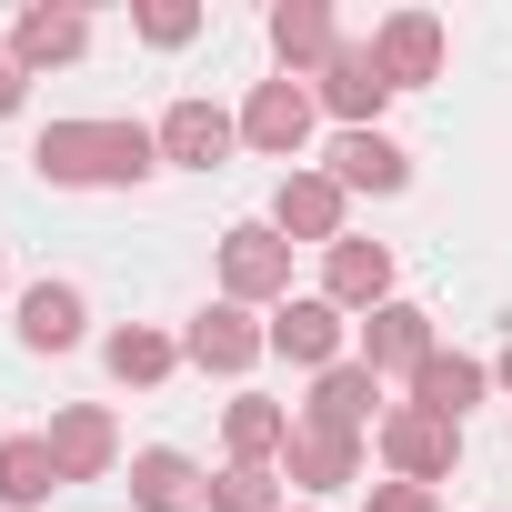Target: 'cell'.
Wrapping results in <instances>:
<instances>
[{
    "mask_svg": "<svg viewBox=\"0 0 512 512\" xmlns=\"http://www.w3.org/2000/svg\"><path fill=\"white\" fill-rule=\"evenodd\" d=\"M101 372H111L121 392H151V382H171V372H181V332H151V322H121V332L101 342Z\"/></svg>",
    "mask_w": 512,
    "mask_h": 512,
    "instance_id": "603a6c76",
    "label": "cell"
},
{
    "mask_svg": "<svg viewBox=\"0 0 512 512\" xmlns=\"http://www.w3.org/2000/svg\"><path fill=\"white\" fill-rule=\"evenodd\" d=\"M312 121H322V101H312V81H251V101H241V151H262V161H282V171H302V141H312Z\"/></svg>",
    "mask_w": 512,
    "mask_h": 512,
    "instance_id": "277c9868",
    "label": "cell"
},
{
    "mask_svg": "<svg viewBox=\"0 0 512 512\" xmlns=\"http://www.w3.org/2000/svg\"><path fill=\"white\" fill-rule=\"evenodd\" d=\"M272 362H292V372H332V362H352V312H332L322 292H292V302L272 312Z\"/></svg>",
    "mask_w": 512,
    "mask_h": 512,
    "instance_id": "ba28073f",
    "label": "cell"
},
{
    "mask_svg": "<svg viewBox=\"0 0 512 512\" xmlns=\"http://www.w3.org/2000/svg\"><path fill=\"white\" fill-rule=\"evenodd\" d=\"M211 512H292V502H282V472L272 462H221L211 472Z\"/></svg>",
    "mask_w": 512,
    "mask_h": 512,
    "instance_id": "d4e9b609",
    "label": "cell"
},
{
    "mask_svg": "<svg viewBox=\"0 0 512 512\" xmlns=\"http://www.w3.org/2000/svg\"><path fill=\"white\" fill-rule=\"evenodd\" d=\"M372 61H382V81H392V91H432V81H442V61H452V31H442L432 11H392V21L372 31Z\"/></svg>",
    "mask_w": 512,
    "mask_h": 512,
    "instance_id": "30bf717a",
    "label": "cell"
},
{
    "mask_svg": "<svg viewBox=\"0 0 512 512\" xmlns=\"http://www.w3.org/2000/svg\"><path fill=\"white\" fill-rule=\"evenodd\" d=\"M262 221H272L292 251H302V241H312V251H332V241H352V231H342V221H352V191H342L322 161H302V171H282V191H272V211H262Z\"/></svg>",
    "mask_w": 512,
    "mask_h": 512,
    "instance_id": "5b68a950",
    "label": "cell"
},
{
    "mask_svg": "<svg viewBox=\"0 0 512 512\" xmlns=\"http://www.w3.org/2000/svg\"><path fill=\"white\" fill-rule=\"evenodd\" d=\"M51 492H71L61 462H51V442L41 432H0V512H41Z\"/></svg>",
    "mask_w": 512,
    "mask_h": 512,
    "instance_id": "cb8c5ba5",
    "label": "cell"
},
{
    "mask_svg": "<svg viewBox=\"0 0 512 512\" xmlns=\"http://www.w3.org/2000/svg\"><path fill=\"white\" fill-rule=\"evenodd\" d=\"M362 512H442V492H422V482H372Z\"/></svg>",
    "mask_w": 512,
    "mask_h": 512,
    "instance_id": "4316f807",
    "label": "cell"
},
{
    "mask_svg": "<svg viewBox=\"0 0 512 512\" xmlns=\"http://www.w3.org/2000/svg\"><path fill=\"white\" fill-rule=\"evenodd\" d=\"M432 352H442V332H432V312H422V302H402V292H392L382 312H362V362H372L382 382H392V372L412 382Z\"/></svg>",
    "mask_w": 512,
    "mask_h": 512,
    "instance_id": "4fadbf2b",
    "label": "cell"
},
{
    "mask_svg": "<svg viewBox=\"0 0 512 512\" xmlns=\"http://www.w3.org/2000/svg\"><path fill=\"white\" fill-rule=\"evenodd\" d=\"M372 452H382V472L392 482H452L462 472V422H442V412H412V402H392L382 412V432H372Z\"/></svg>",
    "mask_w": 512,
    "mask_h": 512,
    "instance_id": "3957f363",
    "label": "cell"
},
{
    "mask_svg": "<svg viewBox=\"0 0 512 512\" xmlns=\"http://www.w3.org/2000/svg\"><path fill=\"white\" fill-rule=\"evenodd\" d=\"M221 442H231V462H272V472H282V452H292V402L231 392V402H221Z\"/></svg>",
    "mask_w": 512,
    "mask_h": 512,
    "instance_id": "7402d4cb",
    "label": "cell"
},
{
    "mask_svg": "<svg viewBox=\"0 0 512 512\" xmlns=\"http://www.w3.org/2000/svg\"><path fill=\"white\" fill-rule=\"evenodd\" d=\"M312 101L342 121V131H382V101H392V81H382V61H372V41H342L332 61H322V81H312Z\"/></svg>",
    "mask_w": 512,
    "mask_h": 512,
    "instance_id": "8fae6325",
    "label": "cell"
},
{
    "mask_svg": "<svg viewBox=\"0 0 512 512\" xmlns=\"http://www.w3.org/2000/svg\"><path fill=\"white\" fill-rule=\"evenodd\" d=\"M322 302L332 312H382L392 302V241H332L322 251Z\"/></svg>",
    "mask_w": 512,
    "mask_h": 512,
    "instance_id": "ac0fdd59",
    "label": "cell"
},
{
    "mask_svg": "<svg viewBox=\"0 0 512 512\" xmlns=\"http://www.w3.org/2000/svg\"><path fill=\"white\" fill-rule=\"evenodd\" d=\"M282 482H292L302 502H332V492H352V482H362V442H352V432H312V422H292Z\"/></svg>",
    "mask_w": 512,
    "mask_h": 512,
    "instance_id": "2e32d148",
    "label": "cell"
},
{
    "mask_svg": "<svg viewBox=\"0 0 512 512\" xmlns=\"http://www.w3.org/2000/svg\"><path fill=\"white\" fill-rule=\"evenodd\" d=\"M91 51V11H51V0H31V11L11 21V61L41 81V71H71Z\"/></svg>",
    "mask_w": 512,
    "mask_h": 512,
    "instance_id": "d6986e66",
    "label": "cell"
},
{
    "mask_svg": "<svg viewBox=\"0 0 512 512\" xmlns=\"http://www.w3.org/2000/svg\"><path fill=\"white\" fill-rule=\"evenodd\" d=\"M0 292H11V282H0Z\"/></svg>",
    "mask_w": 512,
    "mask_h": 512,
    "instance_id": "4dcf8cb0",
    "label": "cell"
},
{
    "mask_svg": "<svg viewBox=\"0 0 512 512\" xmlns=\"http://www.w3.org/2000/svg\"><path fill=\"white\" fill-rule=\"evenodd\" d=\"M382 412H392V402H382V372H372L362 352L332 362V372H312V402H302L312 432H352V442H362V432H382Z\"/></svg>",
    "mask_w": 512,
    "mask_h": 512,
    "instance_id": "9c48e42d",
    "label": "cell"
},
{
    "mask_svg": "<svg viewBox=\"0 0 512 512\" xmlns=\"http://www.w3.org/2000/svg\"><path fill=\"white\" fill-rule=\"evenodd\" d=\"M322 171H332L342 191H372V201H392V191H412V151H402L392 131H342Z\"/></svg>",
    "mask_w": 512,
    "mask_h": 512,
    "instance_id": "ffe728a7",
    "label": "cell"
},
{
    "mask_svg": "<svg viewBox=\"0 0 512 512\" xmlns=\"http://www.w3.org/2000/svg\"><path fill=\"white\" fill-rule=\"evenodd\" d=\"M482 392H492V362H472V352H432V362L402 382V402H412V412H442V422H472Z\"/></svg>",
    "mask_w": 512,
    "mask_h": 512,
    "instance_id": "44dd1931",
    "label": "cell"
},
{
    "mask_svg": "<svg viewBox=\"0 0 512 512\" xmlns=\"http://www.w3.org/2000/svg\"><path fill=\"white\" fill-rule=\"evenodd\" d=\"M151 131H161V171H221V161L241 151V111H221V101H201V91H181Z\"/></svg>",
    "mask_w": 512,
    "mask_h": 512,
    "instance_id": "52a82bcc",
    "label": "cell"
},
{
    "mask_svg": "<svg viewBox=\"0 0 512 512\" xmlns=\"http://www.w3.org/2000/svg\"><path fill=\"white\" fill-rule=\"evenodd\" d=\"M11 332H21V352H81V342H91L81 282H31V292L11 302Z\"/></svg>",
    "mask_w": 512,
    "mask_h": 512,
    "instance_id": "9a60e30c",
    "label": "cell"
},
{
    "mask_svg": "<svg viewBox=\"0 0 512 512\" xmlns=\"http://www.w3.org/2000/svg\"><path fill=\"white\" fill-rule=\"evenodd\" d=\"M181 362L211 372V382H241L251 362H272V322H251L241 302H201L191 332H181Z\"/></svg>",
    "mask_w": 512,
    "mask_h": 512,
    "instance_id": "8992f818",
    "label": "cell"
},
{
    "mask_svg": "<svg viewBox=\"0 0 512 512\" xmlns=\"http://www.w3.org/2000/svg\"><path fill=\"white\" fill-rule=\"evenodd\" d=\"M41 442H51L61 482H111V472H121V422H111L101 402H61Z\"/></svg>",
    "mask_w": 512,
    "mask_h": 512,
    "instance_id": "7c38bea8",
    "label": "cell"
},
{
    "mask_svg": "<svg viewBox=\"0 0 512 512\" xmlns=\"http://www.w3.org/2000/svg\"><path fill=\"white\" fill-rule=\"evenodd\" d=\"M292 512H322V502H292Z\"/></svg>",
    "mask_w": 512,
    "mask_h": 512,
    "instance_id": "f546056e",
    "label": "cell"
},
{
    "mask_svg": "<svg viewBox=\"0 0 512 512\" xmlns=\"http://www.w3.org/2000/svg\"><path fill=\"white\" fill-rule=\"evenodd\" d=\"M131 31H141L151 51H191V41H201V0H141Z\"/></svg>",
    "mask_w": 512,
    "mask_h": 512,
    "instance_id": "484cf974",
    "label": "cell"
},
{
    "mask_svg": "<svg viewBox=\"0 0 512 512\" xmlns=\"http://www.w3.org/2000/svg\"><path fill=\"white\" fill-rule=\"evenodd\" d=\"M21 101H31V71H21V61H11V41H0V121H11V111H21Z\"/></svg>",
    "mask_w": 512,
    "mask_h": 512,
    "instance_id": "83f0119b",
    "label": "cell"
},
{
    "mask_svg": "<svg viewBox=\"0 0 512 512\" xmlns=\"http://www.w3.org/2000/svg\"><path fill=\"white\" fill-rule=\"evenodd\" d=\"M31 171L51 191H141L161 171V131L151 121H51L31 141Z\"/></svg>",
    "mask_w": 512,
    "mask_h": 512,
    "instance_id": "6da1fadb",
    "label": "cell"
},
{
    "mask_svg": "<svg viewBox=\"0 0 512 512\" xmlns=\"http://www.w3.org/2000/svg\"><path fill=\"white\" fill-rule=\"evenodd\" d=\"M492 382H502V392H512V342H502V362H492Z\"/></svg>",
    "mask_w": 512,
    "mask_h": 512,
    "instance_id": "f1b7e54d",
    "label": "cell"
},
{
    "mask_svg": "<svg viewBox=\"0 0 512 512\" xmlns=\"http://www.w3.org/2000/svg\"><path fill=\"white\" fill-rule=\"evenodd\" d=\"M131 512H211V472L171 442H141L131 452Z\"/></svg>",
    "mask_w": 512,
    "mask_h": 512,
    "instance_id": "e0dca14e",
    "label": "cell"
},
{
    "mask_svg": "<svg viewBox=\"0 0 512 512\" xmlns=\"http://www.w3.org/2000/svg\"><path fill=\"white\" fill-rule=\"evenodd\" d=\"M272 61H282V81H322V61L342 51V21H332V0H272Z\"/></svg>",
    "mask_w": 512,
    "mask_h": 512,
    "instance_id": "5bb4252c",
    "label": "cell"
},
{
    "mask_svg": "<svg viewBox=\"0 0 512 512\" xmlns=\"http://www.w3.org/2000/svg\"><path fill=\"white\" fill-rule=\"evenodd\" d=\"M221 302H241V312H282L292 302V241L272 221H231L221 231Z\"/></svg>",
    "mask_w": 512,
    "mask_h": 512,
    "instance_id": "7a4b0ae2",
    "label": "cell"
}]
</instances>
